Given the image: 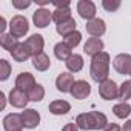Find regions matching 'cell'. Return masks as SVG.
<instances>
[{
	"instance_id": "3957f363",
	"label": "cell",
	"mask_w": 131,
	"mask_h": 131,
	"mask_svg": "<svg viewBox=\"0 0 131 131\" xmlns=\"http://www.w3.org/2000/svg\"><path fill=\"white\" fill-rule=\"evenodd\" d=\"M29 29V25H28V20L23 17V16H14L9 22V34L14 36L16 39H20L23 37Z\"/></svg>"
},
{
	"instance_id": "2e32d148",
	"label": "cell",
	"mask_w": 131,
	"mask_h": 131,
	"mask_svg": "<svg viewBox=\"0 0 131 131\" xmlns=\"http://www.w3.org/2000/svg\"><path fill=\"white\" fill-rule=\"evenodd\" d=\"M102 49H103V42H102L99 37H90V39L86 40L85 46H83L85 54H88V56H91V57H94L96 54L102 52Z\"/></svg>"
},
{
	"instance_id": "f546056e",
	"label": "cell",
	"mask_w": 131,
	"mask_h": 131,
	"mask_svg": "<svg viewBox=\"0 0 131 131\" xmlns=\"http://www.w3.org/2000/svg\"><path fill=\"white\" fill-rule=\"evenodd\" d=\"M102 6L108 11V13H114L120 8V0H103Z\"/></svg>"
},
{
	"instance_id": "f1b7e54d",
	"label": "cell",
	"mask_w": 131,
	"mask_h": 131,
	"mask_svg": "<svg viewBox=\"0 0 131 131\" xmlns=\"http://www.w3.org/2000/svg\"><path fill=\"white\" fill-rule=\"evenodd\" d=\"M11 74V65L5 59L0 60V80H6Z\"/></svg>"
},
{
	"instance_id": "4316f807",
	"label": "cell",
	"mask_w": 131,
	"mask_h": 131,
	"mask_svg": "<svg viewBox=\"0 0 131 131\" xmlns=\"http://www.w3.org/2000/svg\"><path fill=\"white\" fill-rule=\"evenodd\" d=\"M119 99L122 102H126L128 99H131V80H125L119 86Z\"/></svg>"
},
{
	"instance_id": "30bf717a",
	"label": "cell",
	"mask_w": 131,
	"mask_h": 131,
	"mask_svg": "<svg viewBox=\"0 0 131 131\" xmlns=\"http://www.w3.org/2000/svg\"><path fill=\"white\" fill-rule=\"evenodd\" d=\"M90 93H91V85L86 80H76V83L71 88V96L79 100L86 99L90 96Z\"/></svg>"
},
{
	"instance_id": "4fadbf2b",
	"label": "cell",
	"mask_w": 131,
	"mask_h": 131,
	"mask_svg": "<svg viewBox=\"0 0 131 131\" xmlns=\"http://www.w3.org/2000/svg\"><path fill=\"white\" fill-rule=\"evenodd\" d=\"M51 20H52V14L46 8H40L32 14V22L37 28H46Z\"/></svg>"
},
{
	"instance_id": "5b68a950",
	"label": "cell",
	"mask_w": 131,
	"mask_h": 131,
	"mask_svg": "<svg viewBox=\"0 0 131 131\" xmlns=\"http://www.w3.org/2000/svg\"><path fill=\"white\" fill-rule=\"evenodd\" d=\"M113 67L119 74L131 76V56L129 54H119L113 60Z\"/></svg>"
},
{
	"instance_id": "ac0fdd59",
	"label": "cell",
	"mask_w": 131,
	"mask_h": 131,
	"mask_svg": "<svg viewBox=\"0 0 131 131\" xmlns=\"http://www.w3.org/2000/svg\"><path fill=\"white\" fill-rule=\"evenodd\" d=\"M49 113L56 114V116H62V114H67L71 110V105L67 100H54L49 103Z\"/></svg>"
},
{
	"instance_id": "cb8c5ba5",
	"label": "cell",
	"mask_w": 131,
	"mask_h": 131,
	"mask_svg": "<svg viewBox=\"0 0 131 131\" xmlns=\"http://www.w3.org/2000/svg\"><path fill=\"white\" fill-rule=\"evenodd\" d=\"M19 43H20L19 39H16L11 34H2V37H0V45H2V48L6 49V51H9V52L14 51Z\"/></svg>"
},
{
	"instance_id": "603a6c76",
	"label": "cell",
	"mask_w": 131,
	"mask_h": 131,
	"mask_svg": "<svg viewBox=\"0 0 131 131\" xmlns=\"http://www.w3.org/2000/svg\"><path fill=\"white\" fill-rule=\"evenodd\" d=\"M76 26H77L76 20H74V19H70V20H67V22H63V23L56 25V31H57L60 36L67 37L68 34H71V32L76 31Z\"/></svg>"
},
{
	"instance_id": "d6a6232c",
	"label": "cell",
	"mask_w": 131,
	"mask_h": 131,
	"mask_svg": "<svg viewBox=\"0 0 131 131\" xmlns=\"http://www.w3.org/2000/svg\"><path fill=\"white\" fill-rule=\"evenodd\" d=\"M103 131H122V128H120L117 123H113V122H111V123H108V126H106Z\"/></svg>"
},
{
	"instance_id": "8992f818",
	"label": "cell",
	"mask_w": 131,
	"mask_h": 131,
	"mask_svg": "<svg viewBox=\"0 0 131 131\" xmlns=\"http://www.w3.org/2000/svg\"><path fill=\"white\" fill-rule=\"evenodd\" d=\"M77 13L82 19L90 22L96 19V5L91 0H80V2H77Z\"/></svg>"
},
{
	"instance_id": "8d00e7d4",
	"label": "cell",
	"mask_w": 131,
	"mask_h": 131,
	"mask_svg": "<svg viewBox=\"0 0 131 131\" xmlns=\"http://www.w3.org/2000/svg\"><path fill=\"white\" fill-rule=\"evenodd\" d=\"M123 131H131V120H128V122L123 125Z\"/></svg>"
},
{
	"instance_id": "277c9868",
	"label": "cell",
	"mask_w": 131,
	"mask_h": 131,
	"mask_svg": "<svg viewBox=\"0 0 131 131\" xmlns=\"http://www.w3.org/2000/svg\"><path fill=\"white\" fill-rule=\"evenodd\" d=\"M99 94L102 99L105 100H114V99H119V86L114 80L111 79H106L105 82H102L99 85Z\"/></svg>"
},
{
	"instance_id": "7c38bea8",
	"label": "cell",
	"mask_w": 131,
	"mask_h": 131,
	"mask_svg": "<svg viewBox=\"0 0 131 131\" xmlns=\"http://www.w3.org/2000/svg\"><path fill=\"white\" fill-rule=\"evenodd\" d=\"M26 45H28V48H29V51H31V56H32V57H36V56L42 54V52H43V46H45L43 36H40V34H32L31 37H28Z\"/></svg>"
},
{
	"instance_id": "e0dca14e",
	"label": "cell",
	"mask_w": 131,
	"mask_h": 131,
	"mask_svg": "<svg viewBox=\"0 0 131 131\" xmlns=\"http://www.w3.org/2000/svg\"><path fill=\"white\" fill-rule=\"evenodd\" d=\"M11 56H13V59H14L16 62H19V63L26 62V60L31 57V51H29L26 42H23V43L20 42V43L17 45V48H16L14 51H11Z\"/></svg>"
},
{
	"instance_id": "d4e9b609",
	"label": "cell",
	"mask_w": 131,
	"mask_h": 131,
	"mask_svg": "<svg viewBox=\"0 0 131 131\" xmlns=\"http://www.w3.org/2000/svg\"><path fill=\"white\" fill-rule=\"evenodd\" d=\"M113 113L119 119H126L131 114V106L126 102H120V103H117V105L113 106Z\"/></svg>"
},
{
	"instance_id": "9a60e30c",
	"label": "cell",
	"mask_w": 131,
	"mask_h": 131,
	"mask_svg": "<svg viewBox=\"0 0 131 131\" xmlns=\"http://www.w3.org/2000/svg\"><path fill=\"white\" fill-rule=\"evenodd\" d=\"M22 119H23V123H25V128H36L39 123H40V114L32 110V108H26L23 113H22Z\"/></svg>"
},
{
	"instance_id": "7402d4cb",
	"label": "cell",
	"mask_w": 131,
	"mask_h": 131,
	"mask_svg": "<svg viewBox=\"0 0 131 131\" xmlns=\"http://www.w3.org/2000/svg\"><path fill=\"white\" fill-rule=\"evenodd\" d=\"M54 54H56V57L59 60H68L73 56V51L65 42H60V43H57L54 46Z\"/></svg>"
},
{
	"instance_id": "d590c367",
	"label": "cell",
	"mask_w": 131,
	"mask_h": 131,
	"mask_svg": "<svg viewBox=\"0 0 131 131\" xmlns=\"http://www.w3.org/2000/svg\"><path fill=\"white\" fill-rule=\"evenodd\" d=\"M5 23H6V22H5V19H3V17H0V31H2V32L5 31V26H6Z\"/></svg>"
},
{
	"instance_id": "6da1fadb",
	"label": "cell",
	"mask_w": 131,
	"mask_h": 131,
	"mask_svg": "<svg viewBox=\"0 0 131 131\" xmlns=\"http://www.w3.org/2000/svg\"><path fill=\"white\" fill-rule=\"evenodd\" d=\"M90 74L93 80H96L97 83H102L108 79V74H110V54L108 52L102 51L91 59Z\"/></svg>"
},
{
	"instance_id": "836d02e7",
	"label": "cell",
	"mask_w": 131,
	"mask_h": 131,
	"mask_svg": "<svg viewBox=\"0 0 131 131\" xmlns=\"http://www.w3.org/2000/svg\"><path fill=\"white\" fill-rule=\"evenodd\" d=\"M56 8H63V6H70V0H63V2H52Z\"/></svg>"
},
{
	"instance_id": "8fae6325",
	"label": "cell",
	"mask_w": 131,
	"mask_h": 131,
	"mask_svg": "<svg viewBox=\"0 0 131 131\" xmlns=\"http://www.w3.org/2000/svg\"><path fill=\"white\" fill-rule=\"evenodd\" d=\"M29 102L28 99V93L19 90V88H13L9 93V103L16 108H25L26 103Z\"/></svg>"
},
{
	"instance_id": "44dd1931",
	"label": "cell",
	"mask_w": 131,
	"mask_h": 131,
	"mask_svg": "<svg viewBox=\"0 0 131 131\" xmlns=\"http://www.w3.org/2000/svg\"><path fill=\"white\" fill-rule=\"evenodd\" d=\"M65 63H67V68L71 73H79L83 68V57L80 54H73Z\"/></svg>"
},
{
	"instance_id": "d6986e66",
	"label": "cell",
	"mask_w": 131,
	"mask_h": 131,
	"mask_svg": "<svg viewBox=\"0 0 131 131\" xmlns=\"http://www.w3.org/2000/svg\"><path fill=\"white\" fill-rule=\"evenodd\" d=\"M70 19H73V17H71V9H70V6L56 8V9L52 11V20H54L57 25L67 22V20H70Z\"/></svg>"
},
{
	"instance_id": "ba28073f",
	"label": "cell",
	"mask_w": 131,
	"mask_h": 131,
	"mask_svg": "<svg viewBox=\"0 0 131 131\" xmlns=\"http://www.w3.org/2000/svg\"><path fill=\"white\" fill-rule=\"evenodd\" d=\"M36 79L31 73H20L16 79V88L25 91V93H29L34 86H36Z\"/></svg>"
},
{
	"instance_id": "484cf974",
	"label": "cell",
	"mask_w": 131,
	"mask_h": 131,
	"mask_svg": "<svg viewBox=\"0 0 131 131\" xmlns=\"http://www.w3.org/2000/svg\"><path fill=\"white\" fill-rule=\"evenodd\" d=\"M43 97H45V88L42 85H39V83L28 93V99L31 102H40Z\"/></svg>"
},
{
	"instance_id": "52a82bcc",
	"label": "cell",
	"mask_w": 131,
	"mask_h": 131,
	"mask_svg": "<svg viewBox=\"0 0 131 131\" xmlns=\"http://www.w3.org/2000/svg\"><path fill=\"white\" fill-rule=\"evenodd\" d=\"M23 126H25V123H23L22 114L11 113V114H8L3 119V128H5V131H22Z\"/></svg>"
},
{
	"instance_id": "83f0119b",
	"label": "cell",
	"mask_w": 131,
	"mask_h": 131,
	"mask_svg": "<svg viewBox=\"0 0 131 131\" xmlns=\"http://www.w3.org/2000/svg\"><path fill=\"white\" fill-rule=\"evenodd\" d=\"M80 40H82V34H80L79 31H74V32H71V34H68L67 37H65L63 42L73 49V48H76V46L80 43Z\"/></svg>"
},
{
	"instance_id": "e575fe53",
	"label": "cell",
	"mask_w": 131,
	"mask_h": 131,
	"mask_svg": "<svg viewBox=\"0 0 131 131\" xmlns=\"http://www.w3.org/2000/svg\"><path fill=\"white\" fill-rule=\"evenodd\" d=\"M0 99H2V105H0V110H5V103H6V99H5V93H0Z\"/></svg>"
},
{
	"instance_id": "5bb4252c",
	"label": "cell",
	"mask_w": 131,
	"mask_h": 131,
	"mask_svg": "<svg viewBox=\"0 0 131 131\" xmlns=\"http://www.w3.org/2000/svg\"><path fill=\"white\" fill-rule=\"evenodd\" d=\"M85 28H86V32L91 34L93 37H100L106 31V25H105V22L102 19H93V20H90L85 25Z\"/></svg>"
},
{
	"instance_id": "4dcf8cb0",
	"label": "cell",
	"mask_w": 131,
	"mask_h": 131,
	"mask_svg": "<svg viewBox=\"0 0 131 131\" xmlns=\"http://www.w3.org/2000/svg\"><path fill=\"white\" fill-rule=\"evenodd\" d=\"M29 5H31L29 0H26V2H17V0H14V2H13V6L17 8V9H25V8H28Z\"/></svg>"
},
{
	"instance_id": "7a4b0ae2",
	"label": "cell",
	"mask_w": 131,
	"mask_h": 131,
	"mask_svg": "<svg viewBox=\"0 0 131 131\" xmlns=\"http://www.w3.org/2000/svg\"><path fill=\"white\" fill-rule=\"evenodd\" d=\"M76 125L80 129H105L108 126V119L103 113L99 111H90V113H83L79 114L76 117Z\"/></svg>"
},
{
	"instance_id": "74e56055",
	"label": "cell",
	"mask_w": 131,
	"mask_h": 131,
	"mask_svg": "<svg viewBox=\"0 0 131 131\" xmlns=\"http://www.w3.org/2000/svg\"><path fill=\"white\" fill-rule=\"evenodd\" d=\"M37 3L43 6V5H46V3H49V0H37Z\"/></svg>"
},
{
	"instance_id": "1f68e13d",
	"label": "cell",
	"mask_w": 131,
	"mask_h": 131,
	"mask_svg": "<svg viewBox=\"0 0 131 131\" xmlns=\"http://www.w3.org/2000/svg\"><path fill=\"white\" fill-rule=\"evenodd\" d=\"M62 131H79V126L76 123H67L62 128Z\"/></svg>"
},
{
	"instance_id": "ffe728a7",
	"label": "cell",
	"mask_w": 131,
	"mask_h": 131,
	"mask_svg": "<svg viewBox=\"0 0 131 131\" xmlns=\"http://www.w3.org/2000/svg\"><path fill=\"white\" fill-rule=\"evenodd\" d=\"M32 67H34L37 71H46V70L51 67V60H49V57H48L45 52H42V54L32 57Z\"/></svg>"
},
{
	"instance_id": "9c48e42d",
	"label": "cell",
	"mask_w": 131,
	"mask_h": 131,
	"mask_svg": "<svg viewBox=\"0 0 131 131\" xmlns=\"http://www.w3.org/2000/svg\"><path fill=\"white\" fill-rule=\"evenodd\" d=\"M74 83H76V80H74L73 74H70V73H62L56 79V88L60 93H71V88Z\"/></svg>"
}]
</instances>
